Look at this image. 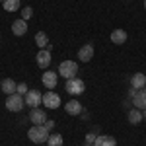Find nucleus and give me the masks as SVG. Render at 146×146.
Here are the masks:
<instances>
[{"mask_svg": "<svg viewBox=\"0 0 146 146\" xmlns=\"http://www.w3.org/2000/svg\"><path fill=\"white\" fill-rule=\"evenodd\" d=\"M86 146H94V144H88V142H86Z\"/></svg>", "mask_w": 146, "mask_h": 146, "instance_id": "nucleus-27", "label": "nucleus"}, {"mask_svg": "<svg viewBox=\"0 0 146 146\" xmlns=\"http://www.w3.org/2000/svg\"><path fill=\"white\" fill-rule=\"evenodd\" d=\"M29 121H31L33 125H45L47 113L43 111V109H39V107H35V109L29 111Z\"/></svg>", "mask_w": 146, "mask_h": 146, "instance_id": "nucleus-10", "label": "nucleus"}, {"mask_svg": "<svg viewBox=\"0 0 146 146\" xmlns=\"http://www.w3.org/2000/svg\"><path fill=\"white\" fill-rule=\"evenodd\" d=\"M64 111H66L68 115H80V113H82V103H80L78 100H68L66 103H64Z\"/></svg>", "mask_w": 146, "mask_h": 146, "instance_id": "nucleus-13", "label": "nucleus"}, {"mask_svg": "<svg viewBox=\"0 0 146 146\" xmlns=\"http://www.w3.org/2000/svg\"><path fill=\"white\" fill-rule=\"evenodd\" d=\"M12 33L14 35H18V37H22V35L27 33V22L25 20H16V22L12 23Z\"/></svg>", "mask_w": 146, "mask_h": 146, "instance_id": "nucleus-14", "label": "nucleus"}, {"mask_svg": "<svg viewBox=\"0 0 146 146\" xmlns=\"http://www.w3.org/2000/svg\"><path fill=\"white\" fill-rule=\"evenodd\" d=\"M2 2H4V0H0V4H2Z\"/></svg>", "mask_w": 146, "mask_h": 146, "instance_id": "nucleus-29", "label": "nucleus"}, {"mask_svg": "<svg viewBox=\"0 0 146 146\" xmlns=\"http://www.w3.org/2000/svg\"><path fill=\"white\" fill-rule=\"evenodd\" d=\"M78 58L82 62H90L94 58V45H84L78 49Z\"/></svg>", "mask_w": 146, "mask_h": 146, "instance_id": "nucleus-12", "label": "nucleus"}, {"mask_svg": "<svg viewBox=\"0 0 146 146\" xmlns=\"http://www.w3.org/2000/svg\"><path fill=\"white\" fill-rule=\"evenodd\" d=\"M45 129L49 131V133H53V129H55V121H49V119H47V121H45Z\"/></svg>", "mask_w": 146, "mask_h": 146, "instance_id": "nucleus-24", "label": "nucleus"}, {"mask_svg": "<svg viewBox=\"0 0 146 146\" xmlns=\"http://www.w3.org/2000/svg\"><path fill=\"white\" fill-rule=\"evenodd\" d=\"M127 119H129V123H131V125H138V123H142V121H144L142 111H140V109H136V107H133V109L129 111Z\"/></svg>", "mask_w": 146, "mask_h": 146, "instance_id": "nucleus-17", "label": "nucleus"}, {"mask_svg": "<svg viewBox=\"0 0 146 146\" xmlns=\"http://www.w3.org/2000/svg\"><path fill=\"white\" fill-rule=\"evenodd\" d=\"M23 107H25V100H23V96L22 94H12V96H8L6 98V109L12 113H18V111H22Z\"/></svg>", "mask_w": 146, "mask_h": 146, "instance_id": "nucleus-3", "label": "nucleus"}, {"mask_svg": "<svg viewBox=\"0 0 146 146\" xmlns=\"http://www.w3.org/2000/svg\"><path fill=\"white\" fill-rule=\"evenodd\" d=\"M23 100H25V105H27V107L35 109L37 105H41V103H43V96H41L37 90H29L25 96H23Z\"/></svg>", "mask_w": 146, "mask_h": 146, "instance_id": "nucleus-7", "label": "nucleus"}, {"mask_svg": "<svg viewBox=\"0 0 146 146\" xmlns=\"http://www.w3.org/2000/svg\"><path fill=\"white\" fill-rule=\"evenodd\" d=\"M0 88H2V92H4L6 96H12V94H16V90H18V84L12 78H4L2 84H0Z\"/></svg>", "mask_w": 146, "mask_h": 146, "instance_id": "nucleus-15", "label": "nucleus"}, {"mask_svg": "<svg viewBox=\"0 0 146 146\" xmlns=\"http://www.w3.org/2000/svg\"><path fill=\"white\" fill-rule=\"evenodd\" d=\"M76 74H78V64L74 60H62L58 64V76L70 80V78H76Z\"/></svg>", "mask_w": 146, "mask_h": 146, "instance_id": "nucleus-2", "label": "nucleus"}, {"mask_svg": "<svg viewBox=\"0 0 146 146\" xmlns=\"http://www.w3.org/2000/svg\"><path fill=\"white\" fill-rule=\"evenodd\" d=\"M64 90L70 96H80V94H84V90H86V84H84V80H80V78H70V80H66Z\"/></svg>", "mask_w": 146, "mask_h": 146, "instance_id": "nucleus-4", "label": "nucleus"}, {"mask_svg": "<svg viewBox=\"0 0 146 146\" xmlns=\"http://www.w3.org/2000/svg\"><path fill=\"white\" fill-rule=\"evenodd\" d=\"M16 92H18V94H22V96H25V94L29 92V90H27V84H25V82L18 84V90H16Z\"/></svg>", "mask_w": 146, "mask_h": 146, "instance_id": "nucleus-23", "label": "nucleus"}, {"mask_svg": "<svg viewBox=\"0 0 146 146\" xmlns=\"http://www.w3.org/2000/svg\"><path fill=\"white\" fill-rule=\"evenodd\" d=\"M49 135H51V133L45 129V125H33V127L27 131V138H29L33 144H47Z\"/></svg>", "mask_w": 146, "mask_h": 146, "instance_id": "nucleus-1", "label": "nucleus"}, {"mask_svg": "<svg viewBox=\"0 0 146 146\" xmlns=\"http://www.w3.org/2000/svg\"><path fill=\"white\" fill-rule=\"evenodd\" d=\"M94 146H117V140L109 135H100V136H96Z\"/></svg>", "mask_w": 146, "mask_h": 146, "instance_id": "nucleus-16", "label": "nucleus"}, {"mask_svg": "<svg viewBox=\"0 0 146 146\" xmlns=\"http://www.w3.org/2000/svg\"><path fill=\"white\" fill-rule=\"evenodd\" d=\"M131 100H133V105H135L136 109L144 111V109H146V88H142V90H136L135 96H133Z\"/></svg>", "mask_w": 146, "mask_h": 146, "instance_id": "nucleus-9", "label": "nucleus"}, {"mask_svg": "<svg viewBox=\"0 0 146 146\" xmlns=\"http://www.w3.org/2000/svg\"><path fill=\"white\" fill-rule=\"evenodd\" d=\"M142 117H144V119H146V109H144V111H142Z\"/></svg>", "mask_w": 146, "mask_h": 146, "instance_id": "nucleus-26", "label": "nucleus"}, {"mask_svg": "<svg viewBox=\"0 0 146 146\" xmlns=\"http://www.w3.org/2000/svg\"><path fill=\"white\" fill-rule=\"evenodd\" d=\"M35 60H37V66L39 68H49L51 60H53L51 51H49V49H41V51L37 53V56H35Z\"/></svg>", "mask_w": 146, "mask_h": 146, "instance_id": "nucleus-8", "label": "nucleus"}, {"mask_svg": "<svg viewBox=\"0 0 146 146\" xmlns=\"http://www.w3.org/2000/svg\"><path fill=\"white\" fill-rule=\"evenodd\" d=\"M62 135H58V133H51L49 135V140H47V144L49 146H62Z\"/></svg>", "mask_w": 146, "mask_h": 146, "instance_id": "nucleus-21", "label": "nucleus"}, {"mask_svg": "<svg viewBox=\"0 0 146 146\" xmlns=\"http://www.w3.org/2000/svg\"><path fill=\"white\" fill-rule=\"evenodd\" d=\"M131 88H135V90L146 88V74H142V72L133 74V76H131Z\"/></svg>", "mask_w": 146, "mask_h": 146, "instance_id": "nucleus-11", "label": "nucleus"}, {"mask_svg": "<svg viewBox=\"0 0 146 146\" xmlns=\"http://www.w3.org/2000/svg\"><path fill=\"white\" fill-rule=\"evenodd\" d=\"M144 10H146V0H144Z\"/></svg>", "mask_w": 146, "mask_h": 146, "instance_id": "nucleus-28", "label": "nucleus"}, {"mask_svg": "<svg viewBox=\"0 0 146 146\" xmlns=\"http://www.w3.org/2000/svg\"><path fill=\"white\" fill-rule=\"evenodd\" d=\"M86 142H88V144H94V142H96V135H92V133H90V135L86 136Z\"/></svg>", "mask_w": 146, "mask_h": 146, "instance_id": "nucleus-25", "label": "nucleus"}, {"mask_svg": "<svg viewBox=\"0 0 146 146\" xmlns=\"http://www.w3.org/2000/svg\"><path fill=\"white\" fill-rule=\"evenodd\" d=\"M31 16H33V8H31V6H25V8L22 10V20H25V22H27Z\"/></svg>", "mask_w": 146, "mask_h": 146, "instance_id": "nucleus-22", "label": "nucleus"}, {"mask_svg": "<svg viewBox=\"0 0 146 146\" xmlns=\"http://www.w3.org/2000/svg\"><path fill=\"white\" fill-rule=\"evenodd\" d=\"M43 105L47 109H58L60 107V96L55 94L53 90H49L47 94H43Z\"/></svg>", "mask_w": 146, "mask_h": 146, "instance_id": "nucleus-5", "label": "nucleus"}, {"mask_svg": "<svg viewBox=\"0 0 146 146\" xmlns=\"http://www.w3.org/2000/svg\"><path fill=\"white\" fill-rule=\"evenodd\" d=\"M2 6H4V12H18L20 10V0H4Z\"/></svg>", "mask_w": 146, "mask_h": 146, "instance_id": "nucleus-20", "label": "nucleus"}, {"mask_svg": "<svg viewBox=\"0 0 146 146\" xmlns=\"http://www.w3.org/2000/svg\"><path fill=\"white\" fill-rule=\"evenodd\" d=\"M41 82L47 90H55L56 84H58V72H53V70H45L43 76H41Z\"/></svg>", "mask_w": 146, "mask_h": 146, "instance_id": "nucleus-6", "label": "nucleus"}, {"mask_svg": "<svg viewBox=\"0 0 146 146\" xmlns=\"http://www.w3.org/2000/svg\"><path fill=\"white\" fill-rule=\"evenodd\" d=\"M43 146H49V144H43Z\"/></svg>", "mask_w": 146, "mask_h": 146, "instance_id": "nucleus-30", "label": "nucleus"}, {"mask_svg": "<svg viewBox=\"0 0 146 146\" xmlns=\"http://www.w3.org/2000/svg\"><path fill=\"white\" fill-rule=\"evenodd\" d=\"M35 45L39 49H47L49 47V37H47L45 31H37L35 33Z\"/></svg>", "mask_w": 146, "mask_h": 146, "instance_id": "nucleus-19", "label": "nucleus"}, {"mask_svg": "<svg viewBox=\"0 0 146 146\" xmlns=\"http://www.w3.org/2000/svg\"><path fill=\"white\" fill-rule=\"evenodd\" d=\"M111 41L115 45L127 43V31H125V29H115V31H111Z\"/></svg>", "mask_w": 146, "mask_h": 146, "instance_id": "nucleus-18", "label": "nucleus"}]
</instances>
